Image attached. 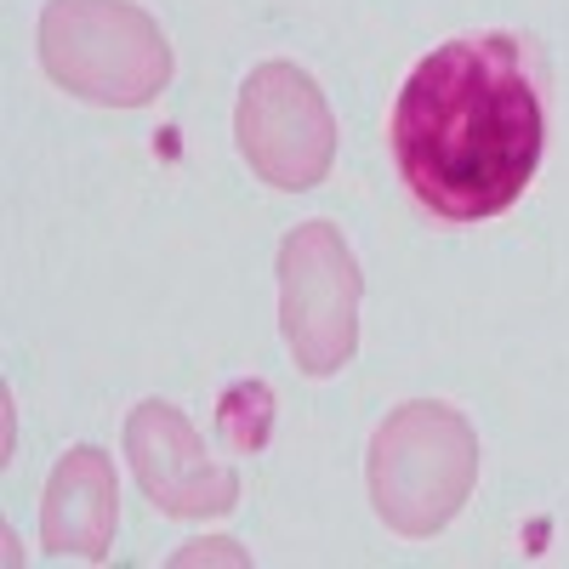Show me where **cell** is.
Returning a JSON list of instances; mask_svg holds the SVG:
<instances>
[{"mask_svg": "<svg viewBox=\"0 0 569 569\" xmlns=\"http://www.w3.org/2000/svg\"><path fill=\"white\" fill-rule=\"evenodd\" d=\"M479 433L456 405L405 399L370 433V507L393 536L427 541L467 507L472 485H479Z\"/></svg>", "mask_w": 569, "mask_h": 569, "instance_id": "2", "label": "cell"}, {"mask_svg": "<svg viewBox=\"0 0 569 569\" xmlns=\"http://www.w3.org/2000/svg\"><path fill=\"white\" fill-rule=\"evenodd\" d=\"M233 142H240V160L257 182L279 188V194H308L337 160V114L308 69L273 58L257 63L240 86Z\"/></svg>", "mask_w": 569, "mask_h": 569, "instance_id": "5", "label": "cell"}, {"mask_svg": "<svg viewBox=\"0 0 569 569\" xmlns=\"http://www.w3.org/2000/svg\"><path fill=\"white\" fill-rule=\"evenodd\" d=\"M40 69L80 103L142 109L171 80V40L131 0H46Z\"/></svg>", "mask_w": 569, "mask_h": 569, "instance_id": "3", "label": "cell"}, {"mask_svg": "<svg viewBox=\"0 0 569 569\" xmlns=\"http://www.w3.org/2000/svg\"><path fill=\"white\" fill-rule=\"evenodd\" d=\"M393 171L445 228H472L530 194L547 149V109L530 46L485 29L433 46L388 114Z\"/></svg>", "mask_w": 569, "mask_h": 569, "instance_id": "1", "label": "cell"}, {"mask_svg": "<svg viewBox=\"0 0 569 569\" xmlns=\"http://www.w3.org/2000/svg\"><path fill=\"white\" fill-rule=\"evenodd\" d=\"M114 518H120L114 461L98 445H74L52 467V479H46V501H40V547H46V558H80V563L109 558Z\"/></svg>", "mask_w": 569, "mask_h": 569, "instance_id": "7", "label": "cell"}, {"mask_svg": "<svg viewBox=\"0 0 569 569\" xmlns=\"http://www.w3.org/2000/svg\"><path fill=\"white\" fill-rule=\"evenodd\" d=\"M126 456L166 518H222L240 507V472L206 450L200 427L171 399H142L126 416Z\"/></svg>", "mask_w": 569, "mask_h": 569, "instance_id": "6", "label": "cell"}, {"mask_svg": "<svg viewBox=\"0 0 569 569\" xmlns=\"http://www.w3.org/2000/svg\"><path fill=\"white\" fill-rule=\"evenodd\" d=\"M359 297L365 273L337 222L313 217L279 240V330L302 376L325 382L348 370L359 348Z\"/></svg>", "mask_w": 569, "mask_h": 569, "instance_id": "4", "label": "cell"}]
</instances>
